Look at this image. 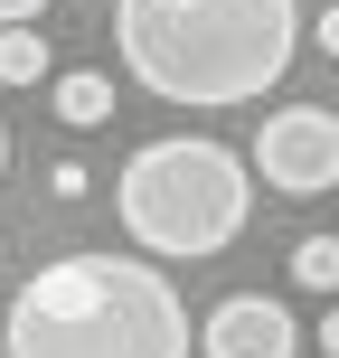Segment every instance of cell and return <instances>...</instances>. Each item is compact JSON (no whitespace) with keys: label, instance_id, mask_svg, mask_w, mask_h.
<instances>
[{"label":"cell","instance_id":"6da1fadb","mask_svg":"<svg viewBox=\"0 0 339 358\" xmlns=\"http://www.w3.org/2000/svg\"><path fill=\"white\" fill-rule=\"evenodd\" d=\"M123 76L161 104L226 113L283 85L302 48V0H113Z\"/></svg>","mask_w":339,"mask_h":358},{"label":"cell","instance_id":"7a4b0ae2","mask_svg":"<svg viewBox=\"0 0 339 358\" xmlns=\"http://www.w3.org/2000/svg\"><path fill=\"white\" fill-rule=\"evenodd\" d=\"M10 358H189V302L161 264L132 255H57L0 311Z\"/></svg>","mask_w":339,"mask_h":358},{"label":"cell","instance_id":"3957f363","mask_svg":"<svg viewBox=\"0 0 339 358\" xmlns=\"http://www.w3.org/2000/svg\"><path fill=\"white\" fill-rule=\"evenodd\" d=\"M254 161L226 142H208V132H161V142H142L113 179V208H123V236L142 255H161V264H208V255H226L236 236H245L254 217Z\"/></svg>","mask_w":339,"mask_h":358},{"label":"cell","instance_id":"277c9868","mask_svg":"<svg viewBox=\"0 0 339 358\" xmlns=\"http://www.w3.org/2000/svg\"><path fill=\"white\" fill-rule=\"evenodd\" d=\"M245 161L264 170V189H283V198H330V189H339V113H330V104H283V113H264V132H254Z\"/></svg>","mask_w":339,"mask_h":358},{"label":"cell","instance_id":"5b68a950","mask_svg":"<svg viewBox=\"0 0 339 358\" xmlns=\"http://www.w3.org/2000/svg\"><path fill=\"white\" fill-rule=\"evenodd\" d=\"M198 349L208 358H302V330L273 292H226V302L198 321Z\"/></svg>","mask_w":339,"mask_h":358},{"label":"cell","instance_id":"8992f818","mask_svg":"<svg viewBox=\"0 0 339 358\" xmlns=\"http://www.w3.org/2000/svg\"><path fill=\"white\" fill-rule=\"evenodd\" d=\"M57 123H66V132H94V123H113V76H94V66L57 76Z\"/></svg>","mask_w":339,"mask_h":358},{"label":"cell","instance_id":"52a82bcc","mask_svg":"<svg viewBox=\"0 0 339 358\" xmlns=\"http://www.w3.org/2000/svg\"><path fill=\"white\" fill-rule=\"evenodd\" d=\"M292 283L339 302V236H302V245H292Z\"/></svg>","mask_w":339,"mask_h":358},{"label":"cell","instance_id":"ba28073f","mask_svg":"<svg viewBox=\"0 0 339 358\" xmlns=\"http://www.w3.org/2000/svg\"><path fill=\"white\" fill-rule=\"evenodd\" d=\"M48 76V38L38 29H0V85H38Z\"/></svg>","mask_w":339,"mask_h":358},{"label":"cell","instance_id":"9c48e42d","mask_svg":"<svg viewBox=\"0 0 339 358\" xmlns=\"http://www.w3.org/2000/svg\"><path fill=\"white\" fill-rule=\"evenodd\" d=\"M48 189H57V198H85L94 179H85V161H57V170H48Z\"/></svg>","mask_w":339,"mask_h":358},{"label":"cell","instance_id":"30bf717a","mask_svg":"<svg viewBox=\"0 0 339 358\" xmlns=\"http://www.w3.org/2000/svg\"><path fill=\"white\" fill-rule=\"evenodd\" d=\"M48 19V0H0V29H38Z\"/></svg>","mask_w":339,"mask_h":358},{"label":"cell","instance_id":"8fae6325","mask_svg":"<svg viewBox=\"0 0 339 358\" xmlns=\"http://www.w3.org/2000/svg\"><path fill=\"white\" fill-rule=\"evenodd\" d=\"M311 48H321L330 66H339V0H330V10H321V29H311Z\"/></svg>","mask_w":339,"mask_h":358},{"label":"cell","instance_id":"7c38bea8","mask_svg":"<svg viewBox=\"0 0 339 358\" xmlns=\"http://www.w3.org/2000/svg\"><path fill=\"white\" fill-rule=\"evenodd\" d=\"M311 349H321V358H339V302L321 311V330H311Z\"/></svg>","mask_w":339,"mask_h":358},{"label":"cell","instance_id":"4fadbf2b","mask_svg":"<svg viewBox=\"0 0 339 358\" xmlns=\"http://www.w3.org/2000/svg\"><path fill=\"white\" fill-rule=\"evenodd\" d=\"M0 170H10V123H0Z\"/></svg>","mask_w":339,"mask_h":358}]
</instances>
